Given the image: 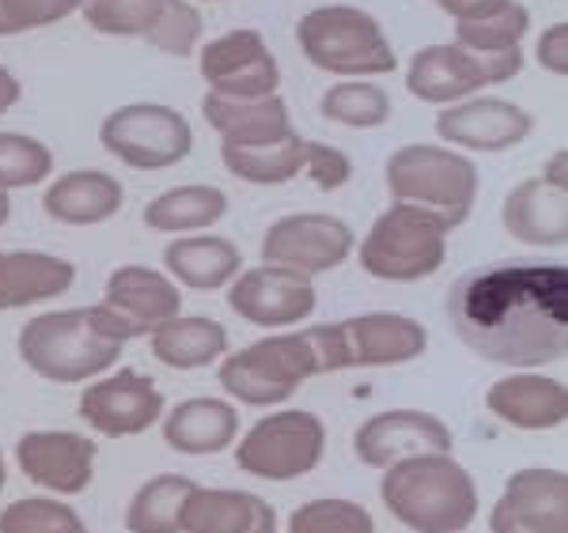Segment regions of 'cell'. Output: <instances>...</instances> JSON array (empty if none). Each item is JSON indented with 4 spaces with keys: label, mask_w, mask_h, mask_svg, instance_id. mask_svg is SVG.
<instances>
[{
    "label": "cell",
    "mask_w": 568,
    "mask_h": 533,
    "mask_svg": "<svg viewBox=\"0 0 568 533\" xmlns=\"http://www.w3.org/2000/svg\"><path fill=\"white\" fill-rule=\"evenodd\" d=\"M452 334L478 360L508 371H542L568 356V265L493 262L447 288Z\"/></svg>",
    "instance_id": "1"
},
{
    "label": "cell",
    "mask_w": 568,
    "mask_h": 533,
    "mask_svg": "<svg viewBox=\"0 0 568 533\" xmlns=\"http://www.w3.org/2000/svg\"><path fill=\"white\" fill-rule=\"evenodd\" d=\"M130 334L103 303L34 315L16 337L23 367L45 382L84 386L122 360Z\"/></svg>",
    "instance_id": "2"
},
{
    "label": "cell",
    "mask_w": 568,
    "mask_h": 533,
    "mask_svg": "<svg viewBox=\"0 0 568 533\" xmlns=\"http://www.w3.org/2000/svg\"><path fill=\"white\" fill-rule=\"evenodd\" d=\"M379 500L398 526L414 533L470 530L481 511L478 481L455 454H417L383 470Z\"/></svg>",
    "instance_id": "3"
},
{
    "label": "cell",
    "mask_w": 568,
    "mask_h": 533,
    "mask_svg": "<svg viewBox=\"0 0 568 533\" xmlns=\"http://www.w3.org/2000/svg\"><path fill=\"white\" fill-rule=\"evenodd\" d=\"M383 182L394 205H414L444 219L447 227H463L474 213L481 189L478 163L447 144H402L383 163Z\"/></svg>",
    "instance_id": "4"
},
{
    "label": "cell",
    "mask_w": 568,
    "mask_h": 533,
    "mask_svg": "<svg viewBox=\"0 0 568 533\" xmlns=\"http://www.w3.org/2000/svg\"><path fill=\"white\" fill-rule=\"evenodd\" d=\"M296 45L311 69L342 80H375L398 69L383 23L356 4H318L304 12Z\"/></svg>",
    "instance_id": "5"
},
{
    "label": "cell",
    "mask_w": 568,
    "mask_h": 533,
    "mask_svg": "<svg viewBox=\"0 0 568 533\" xmlns=\"http://www.w3.org/2000/svg\"><path fill=\"white\" fill-rule=\"evenodd\" d=\"M318 356L307 329H277L216 363V382L227 401L246 409H277L307 379H318Z\"/></svg>",
    "instance_id": "6"
},
{
    "label": "cell",
    "mask_w": 568,
    "mask_h": 533,
    "mask_svg": "<svg viewBox=\"0 0 568 533\" xmlns=\"http://www.w3.org/2000/svg\"><path fill=\"white\" fill-rule=\"evenodd\" d=\"M447 235L452 227L439 216L414 205L383 208L372 219L368 235L356 243V262L372 280L383 284H417L444 269L447 262Z\"/></svg>",
    "instance_id": "7"
},
{
    "label": "cell",
    "mask_w": 568,
    "mask_h": 533,
    "mask_svg": "<svg viewBox=\"0 0 568 533\" xmlns=\"http://www.w3.org/2000/svg\"><path fill=\"white\" fill-rule=\"evenodd\" d=\"M240 473L254 481L292 484L315 473L326 458V424L311 409H270L240 431L232 447Z\"/></svg>",
    "instance_id": "8"
},
{
    "label": "cell",
    "mask_w": 568,
    "mask_h": 533,
    "mask_svg": "<svg viewBox=\"0 0 568 533\" xmlns=\"http://www.w3.org/2000/svg\"><path fill=\"white\" fill-rule=\"evenodd\" d=\"M524 50L508 53H470L455 42H433L417 50L406 64V91L417 103L452 106L485 88L508 84L524 72Z\"/></svg>",
    "instance_id": "9"
},
{
    "label": "cell",
    "mask_w": 568,
    "mask_h": 533,
    "mask_svg": "<svg viewBox=\"0 0 568 533\" xmlns=\"http://www.w3.org/2000/svg\"><path fill=\"white\" fill-rule=\"evenodd\" d=\"M99 144L130 171H171L194 152V129L168 103H125L103 117Z\"/></svg>",
    "instance_id": "10"
},
{
    "label": "cell",
    "mask_w": 568,
    "mask_h": 533,
    "mask_svg": "<svg viewBox=\"0 0 568 533\" xmlns=\"http://www.w3.org/2000/svg\"><path fill=\"white\" fill-rule=\"evenodd\" d=\"M163 390L152 375L136 367H110L106 375L84 382L77 401V417L103 439H136L160 424Z\"/></svg>",
    "instance_id": "11"
},
{
    "label": "cell",
    "mask_w": 568,
    "mask_h": 533,
    "mask_svg": "<svg viewBox=\"0 0 568 533\" xmlns=\"http://www.w3.org/2000/svg\"><path fill=\"white\" fill-rule=\"evenodd\" d=\"M356 250V232L334 213H288L262 235V262L296 269L304 277L342 269Z\"/></svg>",
    "instance_id": "12"
},
{
    "label": "cell",
    "mask_w": 568,
    "mask_h": 533,
    "mask_svg": "<svg viewBox=\"0 0 568 533\" xmlns=\"http://www.w3.org/2000/svg\"><path fill=\"white\" fill-rule=\"evenodd\" d=\"M197 72L213 95L262 99L281 91V61L254 27L216 34L197 45Z\"/></svg>",
    "instance_id": "13"
},
{
    "label": "cell",
    "mask_w": 568,
    "mask_h": 533,
    "mask_svg": "<svg viewBox=\"0 0 568 533\" xmlns=\"http://www.w3.org/2000/svg\"><path fill=\"white\" fill-rule=\"evenodd\" d=\"M224 291H227V310L258 329L304 326L318 310L315 280L296 269H281V265H265V262L254 265V269L243 265Z\"/></svg>",
    "instance_id": "14"
},
{
    "label": "cell",
    "mask_w": 568,
    "mask_h": 533,
    "mask_svg": "<svg viewBox=\"0 0 568 533\" xmlns=\"http://www.w3.org/2000/svg\"><path fill=\"white\" fill-rule=\"evenodd\" d=\"M12 454H16V470L31 484H39L45 495L72 500V495L88 492L91 481H95L99 447L84 431H61V428L23 431L16 439Z\"/></svg>",
    "instance_id": "15"
},
{
    "label": "cell",
    "mask_w": 568,
    "mask_h": 533,
    "mask_svg": "<svg viewBox=\"0 0 568 533\" xmlns=\"http://www.w3.org/2000/svg\"><path fill=\"white\" fill-rule=\"evenodd\" d=\"M455 435L436 412L425 409H383L372 412L353 431V454L364 470H390L394 462H406L417 454H452Z\"/></svg>",
    "instance_id": "16"
},
{
    "label": "cell",
    "mask_w": 568,
    "mask_h": 533,
    "mask_svg": "<svg viewBox=\"0 0 568 533\" xmlns=\"http://www.w3.org/2000/svg\"><path fill=\"white\" fill-rule=\"evenodd\" d=\"M535 133V114L504 95H470L463 103L439 106L436 136L455 152L497 155L519 148Z\"/></svg>",
    "instance_id": "17"
},
{
    "label": "cell",
    "mask_w": 568,
    "mask_h": 533,
    "mask_svg": "<svg viewBox=\"0 0 568 533\" xmlns=\"http://www.w3.org/2000/svg\"><path fill=\"white\" fill-rule=\"evenodd\" d=\"M489 533H568V473L524 465L489 508Z\"/></svg>",
    "instance_id": "18"
},
{
    "label": "cell",
    "mask_w": 568,
    "mask_h": 533,
    "mask_svg": "<svg viewBox=\"0 0 568 533\" xmlns=\"http://www.w3.org/2000/svg\"><path fill=\"white\" fill-rule=\"evenodd\" d=\"M342 334L345 371H375V367H402L428 352V329L417 318L398 310H368L337 321Z\"/></svg>",
    "instance_id": "19"
},
{
    "label": "cell",
    "mask_w": 568,
    "mask_h": 533,
    "mask_svg": "<svg viewBox=\"0 0 568 533\" xmlns=\"http://www.w3.org/2000/svg\"><path fill=\"white\" fill-rule=\"evenodd\" d=\"M103 307L122 321L130 341H136L182 315V288L152 265H118L103 284Z\"/></svg>",
    "instance_id": "20"
},
{
    "label": "cell",
    "mask_w": 568,
    "mask_h": 533,
    "mask_svg": "<svg viewBox=\"0 0 568 533\" xmlns=\"http://www.w3.org/2000/svg\"><path fill=\"white\" fill-rule=\"evenodd\" d=\"M485 409L516 431H557L568 420V386L546 371H508L485 390Z\"/></svg>",
    "instance_id": "21"
},
{
    "label": "cell",
    "mask_w": 568,
    "mask_h": 533,
    "mask_svg": "<svg viewBox=\"0 0 568 533\" xmlns=\"http://www.w3.org/2000/svg\"><path fill=\"white\" fill-rule=\"evenodd\" d=\"M240 431V406L227 398H213V393H197V398L179 401V406L163 409L160 417L163 443L186 458L224 454V450L235 447Z\"/></svg>",
    "instance_id": "22"
},
{
    "label": "cell",
    "mask_w": 568,
    "mask_h": 533,
    "mask_svg": "<svg viewBox=\"0 0 568 533\" xmlns=\"http://www.w3.org/2000/svg\"><path fill=\"white\" fill-rule=\"evenodd\" d=\"M500 224L516 243L561 250L568 243V189L546 178H524L500 201Z\"/></svg>",
    "instance_id": "23"
},
{
    "label": "cell",
    "mask_w": 568,
    "mask_h": 533,
    "mask_svg": "<svg viewBox=\"0 0 568 533\" xmlns=\"http://www.w3.org/2000/svg\"><path fill=\"white\" fill-rule=\"evenodd\" d=\"M125 205V186L110 171L77 167L53 178L42 193V213L61 227H99Z\"/></svg>",
    "instance_id": "24"
},
{
    "label": "cell",
    "mask_w": 568,
    "mask_h": 533,
    "mask_svg": "<svg viewBox=\"0 0 568 533\" xmlns=\"http://www.w3.org/2000/svg\"><path fill=\"white\" fill-rule=\"evenodd\" d=\"M277 511L270 500L246 489H205L194 484L182 508V533H277Z\"/></svg>",
    "instance_id": "25"
},
{
    "label": "cell",
    "mask_w": 568,
    "mask_h": 533,
    "mask_svg": "<svg viewBox=\"0 0 568 533\" xmlns=\"http://www.w3.org/2000/svg\"><path fill=\"white\" fill-rule=\"evenodd\" d=\"M77 284V265L50 250H0V310H27L61 299Z\"/></svg>",
    "instance_id": "26"
},
{
    "label": "cell",
    "mask_w": 568,
    "mask_h": 533,
    "mask_svg": "<svg viewBox=\"0 0 568 533\" xmlns=\"http://www.w3.org/2000/svg\"><path fill=\"white\" fill-rule=\"evenodd\" d=\"M201 117L220 136V144H262L296 133L292 110L281 99V91L262 99H227L205 91L201 95Z\"/></svg>",
    "instance_id": "27"
},
{
    "label": "cell",
    "mask_w": 568,
    "mask_h": 533,
    "mask_svg": "<svg viewBox=\"0 0 568 533\" xmlns=\"http://www.w3.org/2000/svg\"><path fill=\"white\" fill-rule=\"evenodd\" d=\"M243 269V250L224 235H179L163 246V273L186 291H220Z\"/></svg>",
    "instance_id": "28"
},
{
    "label": "cell",
    "mask_w": 568,
    "mask_h": 533,
    "mask_svg": "<svg viewBox=\"0 0 568 533\" xmlns=\"http://www.w3.org/2000/svg\"><path fill=\"white\" fill-rule=\"evenodd\" d=\"M152 356L171 371H205L232 352V337L209 315H175L149 334Z\"/></svg>",
    "instance_id": "29"
},
{
    "label": "cell",
    "mask_w": 568,
    "mask_h": 533,
    "mask_svg": "<svg viewBox=\"0 0 568 533\" xmlns=\"http://www.w3.org/2000/svg\"><path fill=\"white\" fill-rule=\"evenodd\" d=\"M232 201L220 186L209 182H190V186H171L144 205V227L155 235H201L216 227L227 216Z\"/></svg>",
    "instance_id": "30"
},
{
    "label": "cell",
    "mask_w": 568,
    "mask_h": 533,
    "mask_svg": "<svg viewBox=\"0 0 568 533\" xmlns=\"http://www.w3.org/2000/svg\"><path fill=\"white\" fill-rule=\"evenodd\" d=\"M220 163L246 186H284L304 171V136L288 133L262 144H220Z\"/></svg>",
    "instance_id": "31"
},
{
    "label": "cell",
    "mask_w": 568,
    "mask_h": 533,
    "mask_svg": "<svg viewBox=\"0 0 568 533\" xmlns=\"http://www.w3.org/2000/svg\"><path fill=\"white\" fill-rule=\"evenodd\" d=\"M194 476L155 473L130 495L125 530L130 533H182V508L194 492Z\"/></svg>",
    "instance_id": "32"
},
{
    "label": "cell",
    "mask_w": 568,
    "mask_h": 533,
    "mask_svg": "<svg viewBox=\"0 0 568 533\" xmlns=\"http://www.w3.org/2000/svg\"><path fill=\"white\" fill-rule=\"evenodd\" d=\"M390 95L372 80H342L318 99V114L345 129H383L390 122Z\"/></svg>",
    "instance_id": "33"
},
{
    "label": "cell",
    "mask_w": 568,
    "mask_h": 533,
    "mask_svg": "<svg viewBox=\"0 0 568 533\" xmlns=\"http://www.w3.org/2000/svg\"><path fill=\"white\" fill-rule=\"evenodd\" d=\"M530 34V8L524 0H508L500 12L485 20L455 23V45L470 53H508L524 50V39Z\"/></svg>",
    "instance_id": "34"
},
{
    "label": "cell",
    "mask_w": 568,
    "mask_h": 533,
    "mask_svg": "<svg viewBox=\"0 0 568 533\" xmlns=\"http://www.w3.org/2000/svg\"><path fill=\"white\" fill-rule=\"evenodd\" d=\"M168 0H84L80 16L103 39H149Z\"/></svg>",
    "instance_id": "35"
},
{
    "label": "cell",
    "mask_w": 568,
    "mask_h": 533,
    "mask_svg": "<svg viewBox=\"0 0 568 533\" xmlns=\"http://www.w3.org/2000/svg\"><path fill=\"white\" fill-rule=\"evenodd\" d=\"M0 533H88V522L61 495H20L0 511Z\"/></svg>",
    "instance_id": "36"
},
{
    "label": "cell",
    "mask_w": 568,
    "mask_h": 533,
    "mask_svg": "<svg viewBox=\"0 0 568 533\" xmlns=\"http://www.w3.org/2000/svg\"><path fill=\"white\" fill-rule=\"evenodd\" d=\"M45 178H53V152L39 136L0 129V189H34Z\"/></svg>",
    "instance_id": "37"
},
{
    "label": "cell",
    "mask_w": 568,
    "mask_h": 533,
    "mask_svg": "<svg viewBox=\"0 0 568 533\" xmlns=\"http://www.w3.org/2000/svg\"><path fill=\"white\" fill-rule=\"evenodd\" d=\"M284 533H379L364 503L345 495H315L288 514Z\"/></svg>",
    "instance_id": "38"
},
{
    "label": "cell",
    "mask_w": 568,
    "mask_h": 533,
    "mask_svg": "<svg viewBox=\"0 0 568 533\" xmlns=\"http://www.w3.org/2000/svg\"><path fill=\"white\" fill-rule=\"evenodd\" d=\"M201 34H205V16H201L194 0H168L160 23L152 27L144 42L152 50L168 53V58H190V53H197Z\"/></svg>",
    "instance_id": "39"
},
{
    "label": "cell",
    "mask_w": 568,
    "mask_h": 533,
    "mask_svg": "<svg viewBox=\"0 0 568 533\" xmlns=\"http://www.w3.org/2000/svg\"><path fill=\"white\" fill-rule=\"evenodd\" d=\"M80 4L84 0H0V39H16L80 16Z\"/></svg>",
    "instance_id": "40"
},
{
    "label": "cell",
    "mask_w": 568,
    "mask_h": 533,
    "mask_svg": "<svg viewBox=\"0 0 568 533\" xmlns=\"http://www.w3.org/2000/svg\"><path fill=\"white\" fill-rule=\"evenodd\" d=\"M300 174H307L311 186H315L318 193H337V189L349 186L353 160L326 141H304V171Z\"/></svg>",
    "instance_id": "41"
},
{
    "label": "cell",
    "mask_w": 568,
    "mask_h": 533,
    "mask_svg": "<svg viewBox=\"0 0 568 533\" xmlns=\"http://www.w3.org/2000/svg\"><path fill=\"white\" fill-rule=\"evenodd\" d=\"M535 61H538V69L549 72V76H557V80L568 76V23L565 20L549 23L546 31L538 34Z\"/></svg>",
    "instance_id": "42"
},
{
    "label": "cell",
    "mask_w": 568,
    "mask_h": 533,
    "mask_svg": "<svg viewBox=\"0 0 568 533\" xmlns=\"http://www.w3.org/2000/svg\"><path fill=\"white\" fill-rule=\"evenodd\" d=\"M444 16H452L455 23H470V20H485V16L500 12L508 0H433Z\"/></svg>",
    "instance_id": "43"
},
{
    "label": "cell",
    "mask_w": 568,
    "mask_h": 533,
    "mask_svg": "<svg viewBox=\"0 0 568 533\" xmlns=\"http://www.w3.org/2000/svg\"><path fill=\"white\" fill-rule=\"evenodd\" d=\"M23 99V84L8 64H0V114H8Z\"/></svg>",
    "instance_id": "44"
},
{
    "label": "cell",
    "mask_w": 568,
    "mask_h": 533,
    "mask_svg": "<svg viewBox=\"0 0 568 533\" xmlns=\"http://www.w3.org/2000/svg\"><path fill=\"white\" fill-rule=\"evenodd\" d=\"M538 178H546L549 186H561V189H568V155L557 148L554 155L546 160V167H542V174Z\"/></svg>",
    "instance_id": "45"
},
{
    "label": "cell",
    "mask_w": 568,
    "mask_h": 533,
    "mask_svg": "<svg viewBox=\"0 0 568 533\" xmlns=\"http://www.w3.org/2000/svg\"><path fill=\"white\" fill-rule=\"evenodd\" d=\"M8 219H12V197H8V193L0 189V227H4Z\"/></svg>",
    "instance_id": "46"
},
{
    "label": "cell",
    "mask_w": 568,
    "mask_h": 533,
    "mask_svg": "<svg viewBox=\"0 0 568 533\" xmlns=\"http://www.w3.org/2000/svg\"><path fill=\"white\" fill-rule=\"evenodd\" d=\"M8 484V462H4V450H0V492H4Z\"/></svg>",
    "instance_id": "47"
},
{
    "label": "cell",
    "mask_w": 568,
    "mask_h": 533,
    "mask_svg": "<svg viewBox=\"0 0 568 533\" xmlns=\"http://www.w3.org/2000/svg\"><path fill=\"white\" fill-rule=\"evenodd\" d=\"M205 4H220V0H205Z\"/></svg>",
    "instance_id": "48"
},
{
    "label": "cell",
    "mask_w": 568,
    "mask_h": 533,
    "mask_svg": "<svg viewBox=\"0 0 568 533\" xmlns=\"http://www.w3.org/2000/svg\"><path fill=\"white\" fill-rule=\"evenodd\" d=\"M455 533H470V530H455Z\"/></svg>",
    "instance_id": "49"
}]
</instances>
